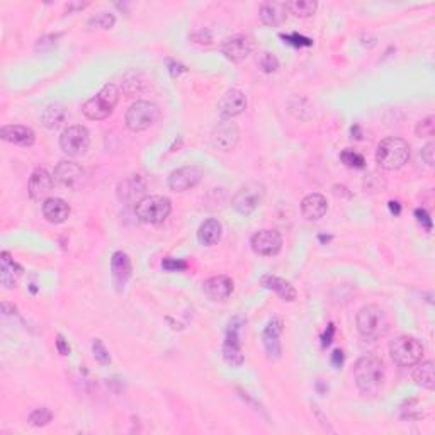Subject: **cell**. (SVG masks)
I'll use <instances>...</instances> for the list:
<instances>
[{"label":"cell","mask_w":435,"mask_h":435,"mask_svg":"<svg viewBox=\"0 0 435 435\" xmlns=\"http://www.w3.org/2000/svg\"><path fill=\"white\" fill-rule=\"evenodd\" d=\"M344 361H345L344 350H340V348H335V350L332 352V355H330V362H332V366L335 367V369H340V367L344 366Z\"/></svg>","instance_id":"44"},{"label":"cell","mask_w":435,"mask_h":435,"mask_svg":"<svg viewBox=\"0 0 435 435\" xmlns=\"http://www.w3.org/2000/svg\"><path fill=\"white\" fill-rule=\"evenodd\" d=\"M55 344H56V350H58L60 355H70V345H69V342H66L65 337H63L62 333H58V335H56Z\"/></svg>","instance_id":"43"},{"label":"cell","mask_w":435,"mask_h":435,"mask_svg":"<svg viewBox=\"0 0 435 435\" xmlns=\"http://www.w3.org/2000/svg\"><path fill=\"white\" fill-rule=\"evenodd\" d=\"M160 109L157 104L150 103V100H136L127 107L125 123L126 127L133 133H141L152 127L159 121Z\"/></svg>","instance_id":"6"},{"label":"cell","mask_w":435,"mask_h":435,"mask_svg":"<svg viewBox=\"0 0 435 435\" xmlns=\"http://www.w3.org/2000/svg\"><path fill=\"white\" fill-rule=\"evenodd\" d=\"M53 179L58 186L69 190H78L85 182V170L77 162L72 160H62L55 167Z\"/></svg>","instance_id":"11"},{"label":"cell","mask_w":435,"mask_h":435,"mask_svg":"<svg viewBox=\"0 0 435 435\" xmlns=\"http://www.w3.org/2000/svg\"><path fill=\"white\" fill-rule=\"evenodd\" d=\"M92 352L94 359L100 364V366H109L111 364V354H109L107 347L100 339H94L92 342Z\"/></svg>","instance_id":"36"},{"label":"cell","mask_w":435,"mask_h":435,"mask_svg":"<svg viewBox=\"0 0 435 435\" xmlns=\"http://www.w3.org/2000/svg\"><path fill=\"white\" fill-rule=\"evenodd\" d=\"M286 3V10L294 17H311L318 9V3L314 0H290Z\"/></svg>","instance_id":"31"},{"label":"cell","mask_w":435,"mask_h":435,"mask_svg":"<svg viewBox=\"0 0 435 435\" xmlns=\"http://www.w3.org/2000/svg\"><path fill=\"white\" fill-rule=\"evenodd\" d=\"M24 272L22 265H19L9 252H2L0 255V283L6 290H14L17 286V281L21 274Z\"/></svg>","instance_id":"23"},{"label":"cell","mask_w":435,"mask_h":435,"mask_svg":"<svg viewBox=\"0 0 435 435\" xmlns=\"http://www.w3.org/2000/svg\"><path fill=\"white\" fill-rule=\"evenodd\" d=\"M320 240H321V242H330V240H332V236H325V235H320Z\"/></svg>","instance_id":"51"},{"label":"cell","mask_w":435,"mask_h":435,"mask_svg":"<svg viewBox=\"0 0 435 435\" xmlns=\"http://www.w3.org/2000/svg\"><path fill=\"white\" fill-rule=\"evenodd\" d=\"M65 107L62 104H50L41 114V123L50 130H56L63 121H65Z\"/></svg>","instance_id":"30"},{"label":"cell","mask_w":435,"mask_h":435,"mask_svg":"<svg viewBox=\"0 0 435 435\" xmlns=\"http://www.w3.org/2000/svg\"><path fill=\"white\" fill-rule=\"evenodd\" d=\"M281 39H284V43L291 44L294 48H308L313 46V39L306 37L299 33H291V35H281Z\"/></svg>","instance_id":"37"},{"label":"cell","mask_w":435,"mask_h":435,"mask_svg":"<svg viewBox=\"0 0 435 435\" xmlns=\"http://www.w3.org/2000/svg\"><path fill=\"white\" fill-rule=\"evenodd\" d=\"M415 216H417V221L422 224L423 230H425L427 233H430V231H432V218H430L429 211L423 208H418L415 209Z\"/></svg>","instance_id":"40"},{"label":"cell","mask_w":435,"mask_h":435,"mask_svg":"<svg viewBox=\"0 0 435 435\" xmlns=\"http://www.w3.org/2000/svg\"><path fill=\"white\" fill-rule=\"evenodd\" d=\"M202 177H204V174L197 165H186V167L170 172L168 187L174 193H186V190L194 189L202 181Z\"/></svg>","instance_id":"13"},{"label":"cell","mask_w":435,"mask_h":435,"mask_svg":"<svg viewBox=\"0 0 435 435\" xmlns=\"http://www.w3.org/2000/svg\"><path fill=\"white\" fill-rule=\"evenodd\" d=\"M423 354H425V348L422 342L411 335L396 337L389 344V355L393 362L398 364L400 367H414L415 364L422 361Z\"/></svg>","instance_id":"5"},{"label":"cell","mask_w":435,"mask_h":435,"mask_svg":"<svg viewBox=\"0 0 435 435\" xmlns=\"http://www.w3.org/2000/svg\"><path fill=\"white\" fill-rule=\"evenodd\" d=\"M388 206H389V211H391V215H395V216L401 215V204L398 201H389Z\"/></svg>","instance_id":"47"},{"label":"cell","mask_w":435,"mask_h":435,"mask_svg":"<svg viewBox=\"0 0 435 435\" xmlns=\"http://www.w3.org/2000/svg\"><path fill=\"white\" fill-rule=\"evenodd\" d=\"M284 332V323L281 318H272L265 326L262 333V344H264L265 355L269 361H279L283 355V347H281V335Z\"/></svg>","instance_id":"16"},{"label":"cell","mask_w":435,"mask_h":435,"mask_svg":"<svg viewBox=\"0 0 435 435\" xmlns=\"http://www.w3.org/2000/svg\"><path fill=\"white\" fill-rule=\"evenodd\" d=\"M89 146H91V133L85 126L82 125H73L69 126L66 130H63L62 136H60V148L65 155L73 157H82L87 153Z\"/></svg>","instance_id":"9"},{"label":"cell","mask_w":435,"mask_h":435,"mask_svg":"<svg viewBox=\"0 0 435 435\" xmlns=\"http://www.w3.org/2000/svg\"><path fill=\"white\" fill-rule=\"evenodd\" d=\"M43 216L46 218L48 223L62 224L69 220L70 206L60 197H48L43 202Z\"/></svg>","instance_id":"27"},{"label":"cell","mask_w":435,"mask_h":435,"mask_svg":"<svg viewBox=\"0 0 435 435\" xmlns=\"http://www.w3.org/2000/svg\"><path fill=\"white\" fill-rule=\"evenodd\" d=\"M254 51V39L247 35H236L228 37L221 44V53L224 55V58L230 60L233 63L243 62L245 58H249Z\"/></svg>","instance_id":"14"},{"label":"cell","mask_w":435,"mask_h":435,"mask_svg":"<svg viewBox=\"0 0 435 435\" xmlns=\"http://www.w3.org/2000/svg\"><path fill=\"white\" fill-rule=\"evenodd\" d=\"M187 262L186 260H179V258H172V257H167L162 260V269L167 272H182V271H187Z\"/></svg>","instance_id":"39"},{"label":"cell","mask_w":435,"mask_h":435,"mask_svg":"<svg viewBox=\"0 0 435 435\" xmlns=\"http://www.w3.org/2000/svg\"><path fill=\"white\" fill-rule=\"evenodd\" d=\"M28 420L33 427H46L48 423L53 420V414H51L50 408L46 407L36 408V410H33L31 414H29Z\"/></svg>","instance_id":"34"},{"label":"cell","mask_w":435,"mask_h":435,"mask_svg":"<svg viewBox=\"0 0 435 435\" xmlns=\"http://www.w3.org/2000/svg\"><path fill=\"white\" fill-rule=\"evenodd\" d=\"M116 24V16L111 12H99L92 16L87 21V29H100V31H107L112 29Z\"/></svg>","instance_id":"32"},{"label":"cell","mask_w":435,"mask_h":435,"mask_svg":"<svg viewBox=\"0 0 435 435\" xmlns=\"http://www.w3.org/2000/svg\"><path fill=\"white\" fill-rule=\"evenodd\" d=\"M435 145L432 143V141H429L425 146L422 148V159L423 162H425L429 167H434V162H435Z\"/></svg>","instance_id":"41"},{"label":"cell","mask_w":435,"mask_h":435,"mask_svg":"<svg viewBox=\"0 0 435 435\" xmlns=\"http://www.w3.org/2000/svg\"><path fill=\"white\" fill-rule=\"evenodd\" d=\"M202 291L211 301H224L233 292V281L228 276H213L202 283Z\"/></svg>","instance_id":"22"},{"label":"cell","mask_w":435,"mask_h":435,"mask_svg":"<svg viewBox=\"0 0 435 435\" xmlns=\"http://www.w3.org/2000/svg\"><path fill=\"white\" fill-rule=\"evenodd\" d=\"M354 380L362 395H376L384 381V366L374 355H362L354 366Z\"/></svg>","instance_id":"1"},{"label":"cell","mask_w":435,"mask_h":435,"mask_svg":"<svg viewBox=\"0 0 435 435\" xmlns=\"http://www.w3.org/2000/svg\"><path fill=\"white\" fill-rule=\"evenodd\" d=\"M168 65H170V69H168V70H170V73L174 75V77H175V75H181V73L186 72V66L181 65V63L172 62V60H170V62H168Z\"/></svg>","instance_id":"46"},{"label":"cell","mask_w":435,"mask_h":435,"mask_svg":"<svg viewBox=\"0 0 435 435\" xmlns=\"http://www.w3.org/2000/svg\"><path fill=\"white\" fill-rule=\"evenodd\" d=\"M287 10L284 2H264L258 9V19L267 28H277L286 21Z\"/></svg>","instance_id":"24"},{"label":"cell","mask_w":435,"mask_h":435,"mask_svg":"<svg viewBox=\"0 0 435 435\" xmlns=\"http://www.w3.org/2000/svg\"><path fill=\"white\" fill-rule=\"evenodd\" d=\"M84 7H87V3H72V6H66V10L72 12L73 9H84Z\"/></svg>","instance_id":"50"},{"label":"cell","mask_w":435,"mask_h":435,"mask_svg":"<svg viewBox=\"0 0 435 435\" xmlns=\"http://www.w3.org/2000/svg\"><path fill=\"white\" fill-rule=\"evenodd\" d=\"M134 213L146 224H162L172 213V201L165 196H145L134 206Z\"/></svg>","instance_id":"7"},{"label":"cell","mask_w":435,"mask_h":435,"mask_svg":"<svg viewBox=\"0 0 435 435\" xmlns=\"http://www.w3.org/2000/svg\"><path fill=\"white\" fill-rule=\"evenodd\" d=\"M328 211V201L323 194H308L305 199L301 201V215L308 221H318L321 220Z\"/></svg>","instance_id":"25"},{"label":"cell","mask_w":435,"mask_h":435,"mask_svg":"<svg viewBox=\"0 0 435 435\" xmlns=\"http://www.w3.org/2000/svg\"><path fill=\"white\" fill-rule=\"evenodd\" d=\"M53 184H55L53 175H51L46 168H41V167L36 168V170L31 174V177H29V182H28L29 197L36 202H39L43 199L46 201V196L50 194V190L53 189Z\"/></svg>","instance_id":"18"},{"label":"cell","mask_w":435,"mask_h":435,"mask_svg":"<svg viewBox=\"0 0 435 435\" xmlns=\"http://www.w3.org/2000/svg\"><path fill=\"white\" fill-rule=\"evenodd\" d=\"M260 284L265 287V290H271L279 296L283 301L292 303L298 296L294 287L291 286V283H287L286 279L283 277H277V276H271V274H265V276L260 277Z\"/></svg>","instance_id":"26"},{"label":"cell","mask_w":435,"mask_h":435,"mask_svg":"<svg viewBox=\"0 0 435 435\" xmlns=\"http://www.w3.org/2000/svg\"><path fill=\"white\" fill-rule=\"evenodd\" d=\"M240 131L235 123L221 121L220 125L215 127L211 136V143L215 148L221 150V152H231L238 143Z\"/></svg>","instance_id":"19"},{"label":"cell","mask_w":435,"mask_h":435,"mask_svg":"<svg viewBox=\"0 0 435 435\" xmlns=\"http://www.w3.org/2000/svg\"><path fill=\"white\" fill-rule=\"evenodd\" d=\"M0 138L10 145L22 146V148H29L35 145L36 133L28 126L22 125H6L0 130Z\"/></svg>","instance_id":"21"},{"label":"cell","mask_w":435,"mask_h":435,"mask_svg":"<svg viewBox=\"0 0 435 435\" xmlns=\"http://www.w3.org/2000/svg\"><path fill=\"white\" fill-rule=\"evenodd\" d=\"M221 235H223V227L216 218H208L206 221H202L199 230H197V240L204 247L216 245L221 240Z\"/></svg>","instance_id":"28"},{"label":"cell","mask_w":435,"mask_h":435,"mask_svg":"<svg viewBox=\"0 0 435 435\" xmlns=\"http://www.w3.org/2000/svg\"><path fill=\"white\" fill-rule=\"evenodd\" d=\"M119 103V91L114 84H106L97 96L89 99L87 103L82 106V112L85 118L92 119V121H103V119L109 118L114 111V107Z\"/></svg>","instance_id":"4"},{"label":"cell","mask_w":435,"mask_h":435,"mask_svg":"<svg viewBox=\"0 0 435 435\" xmlns=\"http://www.w3.org/2000/svg\"><path fill=\"white\" fill-rule=\"evenodd\" d=\"M340 160H342V163L348 168H364L366 167V159H364L361 153L354 152V150H348V148L344 150V152L340 153Z\"/></svg>","instance_id":"35"},{"label":"cell","mask_w":435,"mask_h":435,"mask_svg":"<svg viewBox=\"0 0 435 435\" xmlns=\"http://www.w3.org/2000/svg\"><path fill=\"white\" fill-rule=\"evenodd\" d=\"M250 247H252L254 254L260 255V257H274L283 249V235L271 228L258 230L250 238Z\"/></svg>","instance_id":"12"},{"label":"cell","mask_w":435,"mask_h":435,"mask_svg":"<svg viewBox=\"0 0 435 435\" xmlns=\"http://www.w3.org/2000/svg\"><path fill=\"white\" fill-rule=\"evenodd\" d=\"M257 66L264 73H276L279 70V60L271 51H260L257 55Z\"/></svg>","instance_id":"33"},{"label":"cell","mask_w":435,"mask_h":435,"mask_svg":"<svg viewBox=\"0 0 435 435\" xmlns=\"http://www.w3.org/2000/svg\"><path fill=\"white\" fill-rule=\"evenodd\" d=\"M243 325H245L243 318L235 317L233 320L228 323L227 335H224L223 359L224 362L230 364L231 367H242L243 362H245V357H243L242 352V340H240Z\"/></svg>","instance_id":"8"},{"label":"cell","mask_w":435,"mask_h":435,"mask_svg":"<svg viewBox=\"0 0 435 435\" xmlns=\"http://www.w3.org/2000/svg\"><path fill=\"white\" fill-rule=\"evenodd\" d=\"M350 133H352V138H355V140H361V138H362V133H361V127H359L357 125H355V126H352V130H350Z\"/></svg>","instance_id":"49"},{"label":"cell","mask_w":435,"mask_h":435,"mask_svg":"<svg viewBox=\"0 0 435 435\" xmlns=\"http://www.w3.org/2000/svg\"><path fill=\"white\" fill-rule=\"evenodd\" d=\"M333 337H335V325L328 323L326 330L323 332V337H321V347H328L332 344Z\"/></svg>","instance_id":"45"},{"label":"cell","mask_w":435,"mask_h":435,"mask_svg":"<svg viewBox=\"0 0 435 435\" xmlns=\"http://www.w3.org/2000/svg\"><path fill=\"white\" fill-rule=\"evenodd\" d=\"M317 391H318V395L325 396L326 393H328V384H325L323 380H318L317 381Z\"/></svg>","instance_id":"48"},{"label":"cell","mask_w":435,"mask_h":435,"mask_svg":"<svg viewBox=\"0 0 435 435\" xmlns=\"http://www.w3.org/2000/svg\"><path fill=\"white\" fill-rule=\"evenodd\" d=\"M247 109L245 94L238 89H230L218 103V114L221 121H231L236 116L243 114Z\"/></svg>","instance_id":"15"},{"label":"cell","mask_w":435,"mask_h":435,"mask_svg":"<svg viewBox=\"0 0 435 435\" xmlns=\"http://www.w3.org/2000/svg\"><path fill=\"white\" fill-rule=\"evenodd\" d=\"M355 325L364 339L371 340V342L382 339L389 330V321L384 310L376 305L362 306L355 317Z\"/></svg>","instance_id":"3"},{"label":"cell","mask_w":435,"mask_h":435,"mask_svg":"<svg viewBox=\"0 0 435 435\" xmlns=\"http://www.w3.org/2000/svg\"><path fill=\"white\" fill-rule=\"evenodd\" d=\"M265 196V187L260 182H249L240 187L238 193L231 199V206L236 213L243 216H250L258 206L262 204Z\"/></svg>","instance_id":"10"},{"label":"cell","mask_w":435,"mask_h":435,"mask_svg":"<svg viewBox=\"0 0 435 435\" xmlns=\"http://www.w3.org/2000/svg\"><path fill=\"white\" fill-rule=\"evenodd\" d=\"M189 39H193L194 43H199V44H211L213 36L208 29H201L199 33H194V35L189 36Z\"/></svg>","instance_id":"42"},{"label":"cell","mask_w":435,"mask_h":435,"mask_svg":"<svg viewBox=\"0 0 435 435\" xmlns=\"http://www.w3.org/2000/svg\"><path fill=\"white\" fill-rule=\"evenodd\" d=\"M146 193V182L141 175H130L123 179L116 187V196L121 202H133L143 199V194Z\"/></svg>","instance_id":"20"},{"label":"cell","mask_w":435,"mask_h":435,"mask_svg":"<svg viewBox=\"0 0 435 435\" xmlns=\"http://www.w3.org/2000/svg\"><path fill=\"white\" fill-rule=\"evenodd\" d=\"M111 274L116 290L121 292L126 287V284L130 283L131 276H133V265H131L130 255L123 252V250H118V252L112 254Z\"/></svg>","instance_id":"17"},{"label":"cell","mask_w":435,"mask_h":435,"mask_svg":"<svg viewBox=\"0 0 435 435\" xmlns=\"http://www.w3.org/2000/svg\"><path fill=\"white\" fill-rule=\"evenodd\" d=\"M434 116H427L425 119L418 123L417 127H415V133H417L418 138H430L434 136Z\"/></svg>","instance_id":"38"},{"label":"cell","mask_w":435,"mask_h":435,"mask_svg":"<svg viewBox=\"0 0 435 435\" xmlns=\"http://www.w3.org/2000/svg\"><path fill=\"white\" fill-rule=\"evenodd\" d=\"M415 369L411 373V378L422 388L434 391L435 388V376H434V362L432 361H420L415 364Z\"/></svg>","instance_id":"29"},{"label":"cell","mask_w":435,"mask_h":435,"mask_svg":"<svg viewBox=\"0 0 435 435\" xmlns=\"http://www.w3.org/2000/svg\"><path fill=\"white\" fill-rule=\"evenodd\" d=\"M410 160V145L403 138L389 136L378 145L376 162L382 170H400Z\"/></svg>","instance_id":"2"}]
</instances>
